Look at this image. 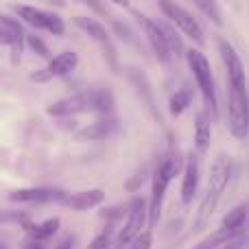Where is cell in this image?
Wrapping results in <instances>:
<instances>
[{"label":"cell","instance_id":"ac0fdd59","mask_svg":"<svg viewBox=\"0 0 249 249\" xmlns=\"http://www.w3.org/2000/svg\"><path fill=\"white\" fill-rule=\"evenodd\" d=\"M245 232H247V228L245 230H228L221 225L219 230H212V232L208 234L203 241H199L193 249H221L223 245H228L230 241H234L236 236H241V234H245Z\"/></svg>","mask_w":249,"mask_h":249},{"label":"cell","instance_id":"4fadbf2b","mask_svg":"<svg viewBox=\"0 0 249 249\" xmlns=\"http://www.w3.org/2000/svg\"><path fill=\"white\" fill-rule=\"evenodd\" d=\"M232 173H234L232 158L225 153H219L210 166V177H208V186H210V188L208 190H212V193H216V195H223L230 186Z\"/></svg>","mask_w":249,"mask_h":249},{"label":"cell","instance_id":"7402d4cb","mask_svg":"<svg viewBox=\"0 0 249 249\" xmlns=\"http://www.w3.org/2000/svg\"><path fill=\"white\" fill-rule=\"evenodd\" d=\"M158 24H160V29H162L164 37H166V44H168V48H171L173 57H186L184 37H181V33L177 31V26H173L166 18H164V20H158Z\"/></svg>","mask_w":249,"mask_h":249},{"label":"cell","instance_id":"8d00e7d4","mask_svg":"<svg viewBox=\"0 0 249 249\" xmlns=\"http://www.w3.org/2000/svg\"><path fill=\"white\" fill-rule=\"evenodd\" d=\"M79 2H83V4H88V2H90V0H79Z\"/></svg>","mask_w":249,"mask_h":249},{"label":"cell","instance_id":"5bb4252c","mask_svg":"<svg viewBox=\"0 0 249 249\" xmlns=\"http://www.w3.org/2000/svg\"><path fill=\"white\" fill-rule=\"evenodd\" d=\"M105 199H107V195H105L103 188H90V190H81V193L68 195L64 206H68L70 210H74V212H88V210H94V208L103 206Z\"/></svg>","mask_w":249,"mask_h":249},{"label":"cell","instance_id":"44dd1931","mask_svg":"<svg viewBox=\"0 0 249 249\" xmlns=\"http://www.w3.org/2000/svg\"><path fill=\"white\" fill-rule=\"evenodd\" d=\"M219 201H221V195H216V193H212V190H208L206 197H203L201 203H199L197 214H195V223H193L195 232L208 225V221L212 219V214H214V210H216V206H219Z\"/></svg>","mask_w":249,"mask_h":249},{"label":"cell","instance_id":"7c38bea8","mask_svg":"<svg viewBox=\"0 0 249 249\" xmlns=\"http://www.w3.org/2000/svg\"><path fill=\"white\" fill-rule=\"evenodd\" d=\"M124 74H127L129 83H131L133 88L138 90V94H140V99L144 101L146 109L151 112V116L155 118V121L160 123V112H158V103H155V92H153V86H151L149 77L144 74V70L136 68V66H129V68H124Z\"/></svg>","mask_w":249,"mask_h":249},{"label":"cell","instance_id":"83f0119b","mask_svg":"<svg viewBox=\"0 0 249 249\" xmlns=\"http://www.w3.org/2000/svg\"><path fill=\"white\" fill-rule=\"evenodd\" d=\"M144 181H146V171H144V168H140V171H136L127 181H124V190H127V193H131V195H136L138 190L144 186Z\"/></svg>","mask_w":249,"mask_h":249},{"label":"cell","instance_id":"30bf717a","mask_svg":"<svg viewBox=\"0 0 249 249\" xmlns=\"http://www.w3.org/2000/svg\"><path fill=\"white\" fill-rule=\"evenodd\" d=\"M199 179H201V168H199V158L193 153L186 155L184 171H181V186H179V197L184 206H190L199 193Z\"/></svg>","mask_w":249,"mask_h":249},{"label":"cell","instance_id":"4dcf8cb0","mask_svg":"<svg viewBox=\"0 0 249 249\" xmlns=\"http://www.w3.org/2000/svg\"><path fill=\"white\" fill-rule=\"evenodd\" d=\"M0 29H7L16 35H24V29H22V22L16 20V18L7 16V13H0Z\"/></svg>","mask_w":249,"mask_h":249},{"label":"cell","instance_id":"ffe728a7","mask_svg":"<svg viewBox=\"0 0 249 249\" xmlns=\"http://www.w3.org/2000/svg\"><path fill=\"white\" fill-rule=\"evenodd\" d=\"M16 16L20 18L24 24H29L31 29H37V31H46V18H48V11L44 9H37L33 4H16L13 7Z\"/></svg>","mask_w":249,"mask_h":249},{"label":"cell","instance_id":"74e56055","mask_svg":"<svg viewBox=\"0 0 249 249\" xmlns=\"http://www.w3.org/2000/svg\"><path fill=\"white\" fill-rule=\"evenodd\" d=\"M0 249H7V247H4V245H2V243H0Z\"/></svg>","mask_w":249,"mask_h":249},{"label":"cell","instance_id":"4316f807","mask_svg":"<svg viewBox=\"0 0 249 249\" xmlns=\"http://www.w3.org/2000/svg\"><path fill=\"white\" fill-rule=\"evenodd\" d=\"M46 31H48L51 35H55V37H61V35L66 33V22H64V18H61L59 13H55V11H48Z\"/></svg>","mask_w":249,"mask_h":249},{"label":"cell","instance_id":"ba28073f","mask_svg":"<svg viewBox=\"0 0 249 249\" xmlns=\"http://www.w3.org/2000/svg\"><path fill=\"white\" fill-rule=\"evenodd\" d=\"M216 48H219V55L223 59L225 72H228V86L236 88V90H247V70L238 51L234 48V44L219 35L216 37Z\"/></svg>","mask_w":249,"mask_h":249},{"label":"cell","instance_id":"f546056e","mask_svg":"<svg viewBox=\"0 0 249 249\" xmlns=\"http://www.w3.org/2000/svg\"><path fill=\"white\" fill-rule=\"evenodd\" d=\"M151 247H153V232L151 230H144L142 234H138L127 245V249H151Z\"/></svg>","mask_w":249,"mask_h":249},{"label":"cell","instance_id":"836d02e7","mask_svg":"<svg viewBox=\"0 0 249 249\" xmlns=\"http://www.w3.org/2000/svg\"><path fill=\"white\" fill-rule=\"evenodd\" d=\"M55 249H72V238H70V236H66L61 243H57Z\"/></svg>","mask_w":249,"mask_h":249},{"label":"cell","instance_id":"277c9868","mask_svg":"<svg viewBox=\"0 0 249 249\" xmlns=\"http://www.w3.org/2000/svg\"><path fill=\"white\" fill-rule=\"evenodd\" d=\"M228 129L234 140H247L249 133V92L228 86Z\"/></svg>","mask_w":249,"mask_h":249},{"label":"cell","instance_id":"5b68a950","mask_svg":"<svg viewBox=\"0 0 249 249\" xmlns=\"http://www.w3.org/2000/svg\"><path fill=\"white\" fill-rule=\"evenodd\" d=\"M149 225V203L142 197H133L131 203L127 206V219L124 225L118 230V236L114 241L116 249H127V245L138 236V234L144 232V228Z\"/></svg>","mask_w":249,"mask_h":249},{"label":"cell","instance_id":"8992f818","mask_svg":"<svg viewBox=\"0 0 249 249\" xmlns=\"http://www.w3.org/2000/svg\"><path fill=\"white\" fill-rule=\"evenodd\" d=\"M46 114L53 118H70L77 114H96V90L77 92L72 96L53 101L46 107Z\"/></svg>","mask_w":249,"mask_h":249},{"label":"cell","instance_id":"3957f363","mask_svg":"<svg viewBox=\"0 0 249 249\" xmlns=\"http://www.w3.org/2000/svg\"><path fill=\"white\" fill-rule=\"evenodd\" d=\"M158 4H160L162 16L166 18L173 26H177V31H179L184 37L193 39L197 48L206 46V33H203L201 22H199L188 9H184L179 2H175V0H158Z\"/></svg>","mask_w":249,"mask_h":249},{"label":"cell","instance_id":"6da1fadb","mask_svg":"<svg viewBox=\"0 0 249 249\" xmlns=\"http://www.w3.org/2000/svg\"><path fill=\"white\" fill-rule=\"evenodd\" d=\"M184 162H186V155H181L177 149H171L155 164L153 173H151V199L146 201L149 203V230H153L158 225L166 190L171 186V181L184 171Z\"/></svg>","mask_w":249,"mask_h":249},{"label":"cell","instance_id":"8fae6325","mask_svg":"<svg viewBox=\"0 0 249 249\" xmlns=\"http://www.w3.org/2000/svg\"><path fill=\"white\" fill-rule=\"evenodd\" d=\"M118 127L121 124H118V118L114 114L112 116H99V121L79 129L74 133V138H77V142H103L107 138H112L118 131Z\"/></svg>","mask_w":249,"mask_h":249},{"label":"cell","instance_id":"9c48e42d","mask_svg":"<svg viewBox=\"0 0 249 249\" xmlns=\"http://www.w3.org/2000/svg\"><path fill=\"white\" fill-rule=\"evenodd\" d=\"M68 193L64 188H46V186H33V188H20L9 195L13 203H64Z\"/></svg>","mask_w":249,"mask_h":249},{"label":"cell","instance_id":"d6a6232c","mask_svg":"<svg viewBox=\"0 0 249 249\" xmlns=\"http://www.w3.org/2000/svg\"><path fill=\"white\" fill-rule=\"evenodd\" d=\"M29 79L31 81H37V83H46V81H51V74H48V70L46 68H42V70H33V72L29 74Z\"/></svg>","mask_w":249,"mask_h":249},{"label":"cell","instance_id":"d4e9b609","mask_svg":"<svg viewBox=\"0 0 249 249\" xmlns=\"http://www.w3.org/2000/svg\"><path fill=\"white\" fill-rule=\"evenodd\" d=\"M190 2H193L214 26H223V11H221L216 0H190Z\"/></svg>","mask_w":249,"mask_h":249},{"label":"cell","instance_id":"52a82bcc","mask_svg":"<svg viewBox=\"0 0 249 249\" xmlns=\"http://www.w3.org/2000/svg\"><path fill=\"white\" fill-rule=\"evenodd\" d=\"M133 18H136L138 26H140L142 33H144L146 44H149L151 53L155 55V59H158L164 68H171V64H173V59H175V57H173L171 48H168L166 37H164L162 29H160V24H158V20H153V18L144 16V13H140V11H133Z\"/></svg>","mask_w":249,"mask_h":249},{"label":"cell","instance_id":"484cf974","mask_svg":"<svg viewBox=\"0 0 249 249\" xmlns=\"http://www.w3.org/2000/svg\"><path fill=\"white\" fill-rule=\"evenodd\" d=\"M24 44H26V46H29L37 57H42V59H51V48L46 46V42H44L42 37H37V33L26 35V37H24Z\"/></svg>","mask_w":249,"mask_h":249},{"label":"cell","instance_id":"7a4b0ae2","mask_svg":"<svg viewBox=\"0 0 249 249\" xmlns=\"http://www.w3.org/2000/svg\"><path fill=\"white\" fill-rule=\"evenodd\" d=\"M186 64H188L190 72L195 77V83L199 88V94L203 101V109L210 116L212 123L219 121V99H216V86H214V74H212L210 59L203 55L201 48H186Z\"/></svg>","mask_w":249,"mask_h":249},{"label":"cell","instance_id":"d590c367","mask_svg":"<svg viewBox=\"0 0 249 249\" xmlns=\"http://www.w3.org/2000/svg\"><path fill=\"white\" fill-rule=\"evenodd\" d=\"M2 221H7V216H4L2 212H0V223H2Z\"/></svg>","mask_w":249,"mask_h":249},{"label":"cell","instance_id":"9a60e30c","mask_svg":"<svg viewBox=\"0 0 249 249\" xmlns=\"http://www.w3.org/2000/svg\"><path fill=\"white\" fill-rule=\"evenodd\" d=\"M72 24L77 26L79 31H83V33L88 35V37H92L96 44H99L101 48L105 46H112V35H109V31L105 29L103 24H101L99 20H94V18H88V16H74L72 18Z\"/></svg>","mask_w":249,"mask_h":249},{"label":"cell","instance_id":"1f68e13d","mask_svg":"<svg viewBox=\"0 0 249 249\" xmlns=\"http://www.w3.org/2000/svg\"><path fill=\"white\" fill-rule=\"evenodd\" d=\"M221 249H249V236H247V232L241 234V236H236L234 241H230L228 245H223Z\"/></svg>","mask_w":249,"mask_h":249},{"label":"cell","instance_id":"e575fe53","mask_svg":"<svg viewBox=\"0 0 249 249\" xmlns=\"http://www.w3.org/2000/svg\"><path fill=\"white\" fill-rule=\"evenodd\" d=\"M107 2H114L116 7H129V0H107Z\"/></svg>","mask_w":249,"mask_h":249},{"label":"cell","instance_id":"d6986e66","mask_svg":"<svg viewBox=\"0 0 249 249\" xmlns=\"http://www.w3.org/2000/svg\"><path fill=\"white\" fill-rule=\"evenodd\" d=\"M61 228V219L59 216H51V219L42 221V223H24V232L26 236L35 238V241H44L46 243L48 238H53Z\"/></svg>","mask_w":249,"mask_h":249},{"label":"cell","instance_id":"2e32d148","mask_svg":"<svg viewBox=\"0 0 249 249\" xmlns=\"http://www.w3.org/2000/svg\"><path fill=\"white\" fill-rule=\"evenodd\" d=\"M79 68V55L74 51H64L59 53V55L51 57L48 59V74H51L53 79L55 77H68L70 72H74V70Z\"/></svg>","mask_w":249,"mask_h":249},{"label":"cell","instance_id":"cb8c5ba5","mask_svg":"<svg viewBox=\"0 0 249 249\" xmlns=\"http://www.w3.org/2000/svg\"><path fill=\"white\" fill-rule=\"evenodd\" d=\"M247 221H249V201L234 206L232 210L223 216V223L221 225L228 230H245Z\"/></svg>","mask_w":249,"mask_h":249},{"label":"cell","instance_id":"e0dca14e","mask_svg":"<svg viewBox=\"0 0 249 249\" xmlns=\"http://www.w3.org/2000/svg\"><path fill=\"white\" fill-rule=\"evenodd\" d=\"M210 142H212V121L206 114V109H201L195 116V149L199 153H208Z\"/></svg>","mask_w":249,"mask_h":249},{"label":"cell","instance_id":"603a6c76","mask_svg":"<svg viewBox=\"0 0 249 249\" xmlns=\"http://www.w3.org/2000/svg\"><path fill=\"white\" fill-rule=\"evenodd\" d=\"M190 105H193V90H190V86H184L168 99V114L173 118H179Z\"/></svg>","mask_w":249,"mask_h":249},{"label":"cell","instance_id":"f1b7e54d","mask_svg":"<svg viewBox=\"0 0 249 249\" xmlns=\"http://www.w3.org/2000/svg\"><path fill=\"white\" fill-rule=\"evenodd\" d=\"M114 245V238H112V230L105 228L101 234H96L94 238H92V243L88 245V249H109Z\"/></svg>","mask_w":249,"mask_h":249}]
</instances>
